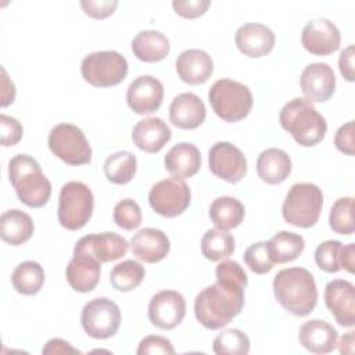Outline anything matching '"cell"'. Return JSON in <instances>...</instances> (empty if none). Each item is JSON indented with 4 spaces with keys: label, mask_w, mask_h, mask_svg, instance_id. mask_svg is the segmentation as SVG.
<instances>
[{
    "label": "cell",
    "mask_w": 355,
    "mask_h": 355,
    "mask_svg": "<svg viewBox=\"0 0 355 355\" xmlns=\"http://www.w3.org/2000/svg\"><path fill=\"white\" fill-rule=\"evenodd\" d=\"M0 128H1V146L10 147L17 144L24 135L22 125L14 116L1 114L0 115Z\"/></svg>",
    "instance_id": "42"
},
{
    "label": "cell",
    "mask_w": 355,
    "mask_h": 355,
    "mask_svg": "<svg viewBox=\"0 0 355 355\" xmlns=\"http://www.w3.org/2000/svg\"><path fill=\"white\" fill-rule=\"evenodd\" d=\"M80 72L83 79L92 86L110 87L126 78L128 61L118 51H94L82 60Z\"/></svg>",
    "instance_id": "8"
},
{
    "label": "cell",
    "mask_w": 355,
    "mask_h": 355,
    "mask_svg": "<svg viewBox=\"0 0 355 355\" xmlns=\"http://www.w3.org/2000/svg\"><path fill=\"white\" fill-rule=\"evenodd\" d=\"M94 197L89 186L82 182H68L58 197V222L68 230L82 229L92 218Z\"/></svg>",
    "instance_id": "7"
},
{
    "label": "cell",
    "mask_w": 355,
    "mask_h": 355,
    "mask_svg": "<svg viewBox=\"0 0 355 355\" xmlns=\"http://www.w3.org/2000/svg\"><path fill=\"white\" fill-rule=\"evenodd\" d=\"M79 241L100 262H111V261L119 259L128 252V248H129L126 239H123L122 236L114 232L87 234L79 239Z\"/></svg>",
    "instance_id": "26"
},
{
    "label": "cell",
    "mask_w": 355,
    "mask_h": 355,
    "mask_svg": "<svg viewBox=\"0 0 355 355\" xmlns=\"http://www.w3.org/2000/svg\"><path fill=\"white\" fill-rule=\"evenodd\" d=\"M354 265H355V247H354V243H349L347 245H343L341 248V269H345L349 273H354Z\"/></svg>",
    "instance_id": "50"
},
{
    "label": "cell",
    "mask_w": 355,
    "mask_h": 355,
    "mask_svg": "<svg viewBox=\"0 0 355 355\" xmlns=\"http://www.w3.org/2000/svg\"><path fill=\"white\" fill-rule=\"evenodd\" d=\"M268 248L273 263H286L301 255L305 248V241L304 237L297 233L282 230L272 236L268 241Z\"/></svg>",
    "instance_id": "31"
},
{
    "label": "cell",
    "mask_w": 355,
    "mask_h": 355,
    "mask_svg": "<svg viewBox=\"0 0 355 355\" xmlns=\"http://www.w3.org/2000/svg\"><path fill=\"white\" fill-rule=\"evenodd\" d=\"M300 86L308 101H327L336 89V76L333 68L326 62H312L306 65L301 73Z\"/></svg>",
    "instance_id": "18"
},
{
    "label": "cell",
    "mask_w": 355,
    "mask_h": 355,
    "mask_svg": "<svg viewBox=\"0 0 355 355\" xmlns=\"http://www.w3.org/2000/svg\"><path fill=\"white\" fill-rule=\"evenodd\" d=\"M176 72L179 78L189 85H201L209 79L214 71V62L208 53L200 49H187L176 58Z\"/></svg>",
    "instance_id": "22"
},
{
    "label": "cell",
    "mask_w": 355,
    "mask_h": 355,
    "mask_svg": "<svg viewBox=\"0 0 355 355\" xmlns=\"http://www.w3.org/2000/svg\"><path fill=\"white\" fill-rule=\"evenodd\" d=\"M186 315L184 297L175 290H162L154 294L148 304L150 322L162 330H171L180 324Z\"/></svg>",
    "instance_id": "14"
},
{
    "label": "cell",
    "mask_w": 355,
    "mask_h": 355,
    "mask_svg": "<svg viewBox=\"0 0 355 355\" xmlns=\"http://www.w3.org/2000/svg\"><path fill=\"white\" fill-rule=\"evenodd\" d=\"M114 222L125 230L137 229L141 223V209L139 204L132 198L118 201L114 208Z\"/></svg>",
    "instance_id": "40"
},
{
    "label": "cell",
    "mask_w": 355,
    "mask_h": 355,
    "mask_svg": "<svg viewBox=\"0 0 355 355\" xmlns=\"http://www.w3.org/2000/svg\"><path fill=\"white\" fill-rule=\"evenodd\" d=\"M100 268L101 262L78 240L73 257L67 265V282L75 291L89 293L98 284Z\"/></svg>",
    "instance_id": "12"
},
{
    "label": "cell",
    "mask_w": 355,
    "mask_h": 355,
    "mask_svg": "<svg viewBox=\"0 0 355 355\" xmlns=\"http://www.w3.org/2000/svg\"><path fill=\"white\" fill-rule=\"evenodd\" d=\"M164 100L161 80L151 75H143L130 82L126 92V101L132 111L144 115L155 112Z\"/></svg>",
    "instance_id": "17"
},
{
    "label": "cell",
    "mask_w": 355,
    "mask_h": 355,
    "mask_svg": "<svg viewBox=\"0 0 355 355\" xmlns=\"http://www.w3.org/2000/svg\"><path fill=\"white\" fill-rule=\"evenodd\" d=\"M215 275H216L218 282L234 283V284H239L244 288L247 287V283H248L247 273L240 266V263L236 262V261H230V259L222 261L220 263L216 265Z\"/></svg>",
    "instance_id": "41"
},
{
    "label": "cell",
    "mask_w": 355,
    "mask_h": 355,
    "mask_svg": "<svg viewBox=\"0 0 355 355\" xmlns=\"http://www.w3.org/2000/svg\"><path fill=\"white\" fill-rule=\"evenodd\" d=\"M43 354H79L76 348H73L69 343L62 338H51L46 343L42 349Z\"/></svg>",
    "instance_id": "48"
},
{
    "label": "cell",
    "mask_w": 355,
    "mask_h": 355,
    "mask_svg": "<svg viewBox=\"0 0 355 355\" xmlns=\"http://www.w3.org/2000/svg\"><path fill=\"white\" fill-rule=\"evenodd\" d=\"M352 205V197H341L336 200L329 214V225L333 232L345 236H351L354 233Z\"/></svg>",
    "instance_id": "37"
},
{
    "label": "cell",
    "mask_w": 355,
    "mask_h": 355,
    "mask_svg": "<svg viewBox=\"0 0 355 355\" xmlns=\"http://www.w3.org/2000/svg\"><path fill=\"white\" fill-rule=\"evenodd\" d=\"M234 42L237 49L247 57L258 58L269 54L275 47L273 31L258 22H247L236 31Z\"/></svg>",
    "instance_id": "19"
},
{
    "label": "cell",
    "mask_w": 355,
    "mask_h": 355,
    "mask_svg": "<svg viewBox=\"0 0 355 355\" xmlns=\"http://www.w3.org/2000/svg\"><path fill=\"white\" fill-rule=\"evenodd\" d=\"M10 182L22 204L42 208L51 196V183L39 162L28 154H17L8 162Z\"/></svg>",
    "instance_id": "3"
},
{
    "label": "cell",
    "mask_w": 355,
    "mask_h": 355,
    "mask_svg": "<svg viewBox=\"0 0 355 355\" xmlns=\"http://www.w3.org/2000/svg\"><path fill=\"white\" fill-rule=\"evenodd\" d=\"M324 302L336 322L344 327L355 324V287L351 282L336 279L326 284Z\"/></svg>",
    "instance_id": "16"
},
{
    "label": "cell",
    "mask_w": 355,
    "mask_h": 355,
    "mask_svg": "<svg viewBox=\"0 0 355 355\" xmlns=\"http://www.w3.org/2000/svg\"><path fill=\"white\" fill-rule=\"evenodd\" d=\"M50 151L68 165H85L92 159V147L80 128L58 123L49 133Z\"/></svg>",
    "instance_id": "9"
},
{
    "label": "cell",
    "mask_w": 355,
    "mask_h": 355,
    "mask_svg": "<svg viewBox=\"0 0 355 355\" xmlns=\"http://www.w3.org/2000/svg\"><path fill=\"white\" fill-rule=\"evenodd\" d=\"M244 287L216 282L201 290L194 301L197 320L209 330H218L230 323L243 309Z\"/></svg>",
    "instance_id": "1"
},
{
    "label": "cell",
    "mask_w": 355,
    "mask_h": 355,
    "mask_svg": "<svg viewBox=\"0 0 355 355\" xmlns=\"http://www.w3.org/2000/svg\"><path fill=\"white\" fill-rule=\"evenodd\" d=\"M35 230L32 218L21 209H8L0 216V236L3 241L11 245L26 243Z\"/></svg>",
    "instance_id": "29"
},
{
    "label": "cell",
    "mask_w": 355,
    "mask_h": 355,
    "mask_svg": "<svg viewBox=\"0 0 355 355\" xmlns=\"http://www.w3.org/2000/svg\"><path fill=\"white\" fill-rule=\"evenodd\" d=\"M276 301L294 316L309 315L318 302V288L312 273L300 266L286 268L273 279Z\"/></svg>",
    "instance_id": "2"
},
{
    "label": "cell",
    "mask_w": 355,
    "mask_h": 355,
    "mask_svg": "<svg viewBox=\"0 0 355 355\" xmlns=\"http://www.w3.org/2000/svg\"><path fill=\"white\" fill-rule=\"evenodd\" d=\"M171 128L157 116L139 121L132 130V140L136 147L150 154L158 153L171 140Z\"/></svg>",
    "instance_id": "23"
},
{
    "label": "cell",
    "mask_w": 355,
    "mask_h": 355,
    "mask_svg": "<svg viewBox=\"0 0 355 355\" xmlns=\"http://www.w3.org/2000/svg\"><path fill=\"white\" fill-rule=\"evenodd\" d=\"M208 100L215 114L226 122L244 119L254 103L251 90L232 79H218L208 92Z\"/></svg>",
    "instance_id": "6"
},
{
    "label": "cell",
    "mask_w": 355,
    "mask_h": 355,
    "mask_svg": "<svg viewBox=\"0 0 355 355\" xmlns=\"http://www.w3.org/2000/svg\"><path fill=\"white\" fill-rule=\"evenodd\" d=\"M11 283L15 291L24 295H35L44 283V270L39 262L25 261L15 266L11 275Z\"/></svg>",
    "instance_id": "32"
},
{
    "label": "cell",
    "mask_w": 355,
    "mask_h": 355,
    "mask_svg": "<svg viewBox=\"0 0 355 355\" xmlns=\"http://www.w3.org/2000/svg\"><path fill=\"white\" fill-rule=\"evenodd\" d=\"M354 331H348L345 333L338 343V351L341 354H354Z\"/></svg>",
    "instance_id": "51"
},
{
    "label": "cell",
    "mask_w": 355,
    "mask_h": 355,
    "mask_svg": "<svg viewBox=\"0 0 355 355\" xmlns=\"http://www.w3.org/2000/svg\"><path fill=\"white\" fill-rule=\"evenodd\" d=\"M301 43L306 51L315 55H329L338 50L341 35L336 24L327 18H313L301 32Z\"/></svg>",
    "instance_id": "15"
},
{
    "label": "cell",
    "mask_w": 355,
    "mask_h": 355,
    "mask_svg": "<svg viewBox=\"0 0 355 355\" xmlns=\"http://www.w3.org/2000/svg\"><path fill=\"white\" fill-rule=\"evenodd\" d=\"M207 116L202 100L190 92L178 94L169 105V119L179 129H196Z\"/></svg>",
    "instance_id": "21"
},
{
    "label": "cell",
    "mask_w": 355,
    "mask_h": 355,
    "mask_svg": "<svg viewBox=\"0 0 355 355\" xmlns=\"http://www.w3.org/2000/svg\"><path fill=\"white\" fill-rule=\"evenodd\" d=\"M1 73H3V78H1V86H3V90H1V107H7L15 98V86H14L12 80L8 79V75H7L4 68H1Z\"/></svg>",
    "instance_id": "49"
},
{
    "label": "cell",
    "mask_w": 355,
    "mask_h": 355,
    "mask_svg": "<svg viewBox=\"0 0 355 355\" xmlns=\"http://www.w3.org/2000/svg\"><path fill=\"white\" fill-rule=\"evenodd\" d=\"M243 258H244L245 265L250 268V270H252L254 273H258V275L268 273L275 265L270 258V254H269L268 241H258V243L251 244L245 250Z\"/></svg>",
    "instance_id": "39"
},
{
    "label": "cell",
    "mask_w": 355,
    "mask_h": 355,
    "mask_svg": "<svg viewBox=\"0 0 355 355\" xmlns=\"http://www.w3.org/2000/svg\"><path fill=\"white\" fill-rule=\"evenodd\" d=\"M244 215L245 209L243 202L230 196L218 197L209 205V218L220 230L237 227L243 222Z\"/></svg>",
    "instance_id": "30"
},
{
    "label": "cell",
    "mask_w": 355,
    "mask_h": 355,
    "mask_svg": "<svg viewBox=\"0 0 355 355\" xmlns=\"http://www.w3.org/2000/svg\"><path fill=\"white\" fill-rule=\"evenodd\" d=\"M191 193L183 179L168 178L157 182L150 193V207L161 216L175 218L186 211L190 205Z\"/></svg>",
    "instance_id": "11"
},
{
    "label": "cell",
    "mask_w": 355,
    "mask_h": 355,
    "mask_svg": "<svg viewBox=\"0 0 355 355\" xmlns=\"http://www.w3.org/2000/svg\"><path fill=\"white\" fill-rule=\"evenodd\" d=\"M164 165L173 178H191L201 166L200 150L191 143H178L166 153Z\"/></svg>",
    "instance_id": "25"
},
{
    "label": "cell",
    "mask_w": 355,
    "mask_h": 355,
    "mask_svg": "<svg viewBox=\"0 0 355 355\" xmlns=\"http://www.w3.org/2000/svg\"><path fill=\"white\" fill-rule=\"evenodd\" d=\"M80 7L92 18L103 19L110 17L118 7L116 0H82Z\"/></svg>",
    "instance_id": "44"
},
{
    "label": "cell",
    "mask_w": 355,
    "mask_h": 355,
    "mask_svg": "<svg viewBox=\"0 0 355 355\" xmlns=\"http://www.w3.org/2000/svg\"><path fill=\"white\" fill-rule=\"evenodd\" d=\"M132 245V254L147 263H155L162 261L169 250L171 243L168 236L154 227H144L139 230L130 240Z\"/></svg>",
    "instance_id": "20"
},
{
    "label": "cell",
    "mask_w": 355,
    "mask_h": 355,
    "mask_svg": "<svg viewBox=\"0 0 355 355\" xmlns=\"http://www.w3.org/2000/svg\"><path fill=\"white\" fill-rule=\"evenodd\" d=\"M279 122L302 147L316 146L323 140L327 130L324 116L311 101L302 97H295L283 105Z\"/></svg>",
    "instance_id": "4"
},
{
    "label": "cell",
    "mask_w": 355,
    "mask_h": 355,
    "mask_svg": "<svg viewBox=\"0 0 355 355\" xmlns=\"http://www.w3.org/2000/svg\"><path fill=\"white\" fill-rule=\"evenodd\" d=\"M144 275L146 270L141 263L133 259H126L112 268L110 282L115 290L126 293L136 288L143 282Z\"/></svg>",
    "instance_id": "35"
},
{
    "label": "cell",
    "mask_w": 355,
    "mask_h": 355,
    "mask_svg": "<svg viewBox=\"0 0 355 355\" xmlns=\"http://www.w3.org/2000/svg\"><path fill=\"white\" fill-rule=\"evenodd\" d=\"M212 351L218 355H245L250 351V338L239 329H227L214 338Z\"/></svg>",
    "instance_id": "36"
},
{
    "label": "cell",
    "mask_w": 355,
    "mask_h": 355,
    "mask_svg": "<svg viewBox=\"0 0 355 355\" xmlns=\"http://www.w3.org/2000/svg\"><path fill=\"white\" fill-rule=\"evenodd\" d=\"M80 323L87 336L97 340L110 338L121 326L119 306L107 297L94 298L83 306Z\"/></svg>",
    "instance_id": "10"
},
{
    "label": "cell",
    "mask_w": 355,
    "mask_h": 355,
    "mask_svg": "<svg viewBox=\"0 0 355 355\" xmlns=\"http://www.w3.org/2000/svg\"><path fill=\"white\" fill-rule=\"evenodd\" d=\"M338 68L345 80H348V82L354 80V46L352 44L345 47L340 53Z\"/></svg>",
    "instance_id": "47"
},
{
    "label": "cell",
    "mask_w": 355,
    "mask_h": 355,
    "mask_svg": "<svg viewBox=\"0 0 355 355\" xmlns=\"http://www.w3.org/2000/svg\"><path fill=\"white\" fill-rule=\"evenodd\" d=\"M298 340L312 354H327L337 345V330L326 320L312 319L300 327Z\"/></svg>",
    "instance_id": "24"
},
{
    "label": "cell",
    "mask_w": 355,
    "mask_h": 355,
    "mask_svg": "<svg viewBox=\"0 0 355 355\" xmlns=\"http://www.w3.org/2000/svg\"><path fill=\"white\" fill-rule=\"evenodd\" d=\"M323 205V193L313 183H295L291 186L283 201L282 214L287 223L309 229L320 215Z\"/></svg>",
    "instance_id": "5"
},
{
    "label": "cell",
    "mask_w": 355,
    "mask_h": 355,
    "mask_svg": "<svg viewBox=\"0 0 355 355\" xmlns=\"http://www.w3.org/2000/svg\"><path fill=\"white\" fill-rule=\"evenodd\" d=\"M341 248L343 244L338 240H326L320 243L315 250L316 265L329 273H336L341 269Z\"/></svg>",
    "instance_id": "38"
},
{
    "label": "cell",
    "mask_w": 355,
    "mask_h": 355,
    "mask_svg": "<svg viewBox=\"0 0 355 355\" xmlns=\"http://www.w3.org/2000/svg\"><path fill=\"white\" fill-rule=\"evenodd\" d=\"M139 355L147 354H175V348L172 343L161 336H147L144 337L137 347L136 351Z\"/></svg>",
    "instance_id": "43"
},
{
    "label": "cell",
    "mask_w": 355,
    "mask_h": 355,
    "mask_svg": "<svg viewBox=\"0 0 355 355\" xmlns=\"http://www.w3.org/2000/svg\"><path fill=\"white\" fill-rule=\"evenodd\" d=\"M208 164L215 176L229 183L240 182L247 173L244 154L229 141H218L209 148Z\"/></svg>",
    "instance_id": "13"
},
{
    "label": "cell",
    "mask_w": 355,
    "mask_h": 355,
    "mask_svg": "<svg viewBox=\"0 0 355 355\" xmlns=\"http://www.w3.org/2000/svg\"><path fill=\"white\" fill-rule=\"evenodd\" d=\"M257 172L258 176L269 184L282 183L291 172V159L282 148H266L258 155Z\"/></svg>",
    "instance_id": "27"
},
{
    "label": "cell",
    "mask_w": 355,
    "mask_h": 355,
    "mask_svg": "<svg viewBox=\"0 0 355 355\" xmlns=\"http://www.w3.org/2000/svg\"><path fill=\"white\" fill-rule=\"evenodd\" d=\"M137 169V159L130 151H118L107 157L104 162L105 178L114 184L129 183Z\"/></svg>",
    "instance_id": "33"
},
{
    "label": "cell",
    "mask_w": 355,
    "mask_h": 355,
    "mask_svg": "<svg viewBox=\"0 0 355 355\" xmlns=\"http://www.w3.org/2000/svg\"><path fill=\"white\" fill-rule=\"evenodd\" d=\"M171 50L169 39L159 31L139 32L132 40V51L140 61L157 62L164 60Z\"/></svg>",
    "instance_id": "28"
},
{
    "label": "cell",
    "mask_w": 355,
    "mask_h": 355,
    "mask_svg": "<svg viewBox=\"0 0 355 355\" xmlns=\"http://www.w3.org/2000/svg\"><path fill=\"white\" fill-rule=\"evenodd\" d=\"M234 251V237L226 230L209 229L201 239V252L208 261H220Z\"/></svg>",
    "instance_id": "34"
},
{
    "label": "cell",
    "mask_w": 355,
    "mask_h": 355,
    "mask_svg": "<svg viewBox=\"0 0 355 355\" xmlns=\"http://www.w3.org/2000/svg\"><path fill=\"white\" fill-rule=\"evenodd\" d=\"M211 6L209 0H173L172 7L176 14L184 18H197Z\"/></svg>",
    "instance_id": "45"
},
{
    "label": "cell",
    "mask_w": 355,
    "mask_h": 355,
    "mask_svg": "<svg viewBox=\"0 0 355 355\" xmlns=\"http://www.w3.org/2000/svg\"><path fill=\"white\" fill-rule=\"evenodd\" d=\"M334 144L338 151L345 155H354V121L341 125L334 136Z\"/></svg>",
    "instance_id": "46"
}]
</instances>
